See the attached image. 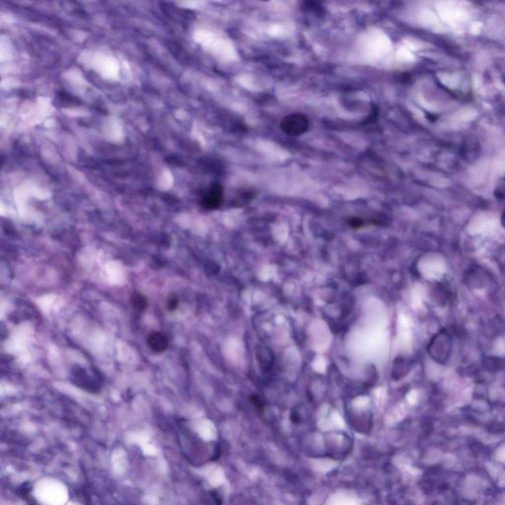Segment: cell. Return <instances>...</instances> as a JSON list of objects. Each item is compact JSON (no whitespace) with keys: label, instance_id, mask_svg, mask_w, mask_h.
I'll return each mask as SVG.
<instances>
[{"label":"cell","instance_id":"6da1fadb","mask_svg":"<svg viewBox=\"0 0 505 505\" xmlns=\"http://www.w3.org/2000/svg\"><path fill=\"white\" fill-rule=\"evenodd\" d=\"M310 126L307 116L299 112L284 116L280 122V128L289 136H300L304 134Z\"/></svg>","mask_w":505,"mask_h":505},{"label":"cell","instance_id":"52a82bcc","mask_svg":"<svg viewBox=\"0 0 505 505\" xmlns=\"http://www.w3.org/2000/svg\"><path fill=\"white\" fill-rule=\"evenodd\" d=\"M179 305V298L176 295H171L167 300V309L169 311H174Z\"/></svg>","mask_w":505,"mask_h":505},{"label":"cell","instance_id":"277c9868","mask_svg":"<svg viewBox=\"0 0 505 505\" xmlns=\"http://www.w3.org/2000/svg\"><path fill=\"white\" fill-rule=\"evenodd\" d=\"M130 303L132 307L138 311H144L147 307V300L144 296L138 292H134L130 298Z\"/></svg>","mask_w":505,"mask_h":505},{"label":"cell","instance_id":"ba28073f","mask_svg":"<svg viewBox=\"0 0 505 505\" xmlns=\"http://www.w3.org/2000/svg\"><path fill=\"white\" fill-rule=\"evenodd\" d=\"M250 400H251L252 404L256 406V410H264V402L262 400V398L258 397V396L252 395L250 398Z\"/></svg>","mask_w":505,"mask_h":505},{"label":"cell","instance_id":"8992f818","mask_svg":"<svg viewBox=\"0 0 505 505\" xmlns=\"http://www.w3.org/2000/svg\"><path fill=\"white\" fill-rule=\"evenodd\" d=\"M346 223L352 228H354V229H360V228H362V227H364L366 225V221L364 219H362L361 217L358 216H352L348 218Z\"/></svg>","mask_w":505,"mask_h":505},{"label":"cell","instance_id":"3957f363","mask_svg":"<svg viewBox=\"0 0 505 505\" xmlns=\"http://www.w3.org/2000/svg\"><path fill=\"white\" fill-rule=\"evenodd\" d=\"M147 344L154 352L161 354L167 350L169 346V340L164 334L160 332H155L148 336Z\"/></svg>","mask_w":505,"mask_h":505},{"label":"cell","instance_id":"5b68a950","mask_svg":"<svg viewBox=\"0 0 505 505\" xmlns=\"http://www.w3.org/2000/svg\"><path fill=\"white\" fill-rule=\"evenodd\" d=\"M303 10L313 13V14H320L321 15L322 11H323V7H322L321 3L310 1V2L303 3Z\"/></svg>","mask_w":505,"mask_h":505},{"label":"cell","instance_id":"30bf717a","mask_svg":"<svg viewBox=\"0 0 505 505\" xmlns=\"http://www.w3.org/2000/svg\"><path fill=\"white\" fill-rule=\"evenodd\" d=\"M502 224H504V226L505 227V212H504V214H502Z\"/></svg>","mask_w":505,"mask_h":505},{"label":"cell","instance_id":"7a4b0ae2","mask_svg":"<svg viewBox=\"0 0 505 505\" xmlns=\"http://www.w3.org/2000/svg\"><path fill=\"white\" fill-rule=\"evenodd\" d=\"M224 200V190L220 184H214L210 186V188L206 192L204 196L202 198L200 204L204 208L208 210H218Z\"/></svg>","mask_w":505,"mask_h":505},{"label":"cell","instance_id":"9c48e42d","mask_svg":"<svg viewBox=\"0 0 505 505\" xmlns=\"http://www.w3.org/2000/svg\"><path fill=\"white\" fill-rule=\"evenodd\" d=\"M290 418H291V420H292L294 424H297V422L300 420V416H299V414H298L297 412L292 414Z\"/></svg>","mask_w":505,"mask_h":505}]
</instances>
